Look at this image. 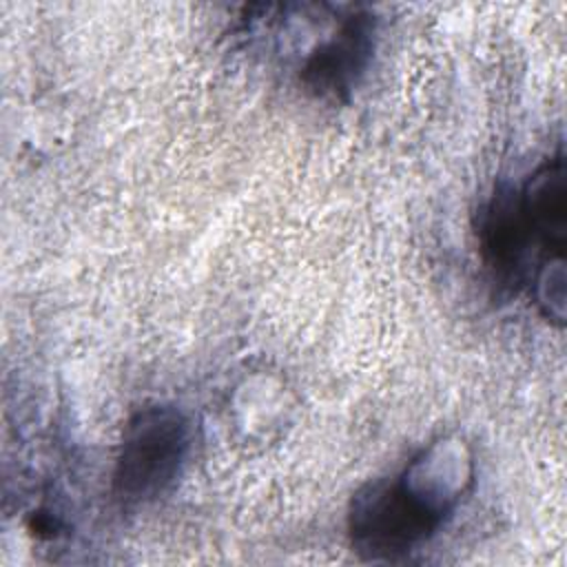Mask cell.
Listing matches in <instances>:
<instances>
[{"label":"cell","mask_w":567,"mask_h":567,"mask_svg":"<svg viewBox=\"0 0 567 567\" xmlns=\"http://www.w3.org/2000/svg\"><path fill=\"white\" fill-rule=\"evenodd\" d=\"M374 49V18L350 13L301 64V82L319 97H346L365 71Z\"/></svg>","instance_id":"cell-3"},{"label":"cell","mask_w":567,"mask_h":567,"mask_svg":"<svg viewBox=\"0 0 567 567\" xmlns=\"http://www.w3.org/2000/svg\"><path fill=\"white\" fill-rule=\"evenodd\" d=\"M565 284L567 270L563 257L543 259L532 275V290L536 303L540 312L556 323L565 321Z\"/></svg>","instance_id":"cell-6"},{"label":"cell","mask_w":567,"mask_h":567,"mask_svg":"<svg viewBox=\"0 0 567 567\" xmlns=\"http://www.w3.org/2000/svg\"><path fill=\"white\" fill-rule=\"evenodd\" d=\"M478 248L485 266L507 288L525 284L534 237L525 221L518 188L498 186L478 213Z\"/></svg>","instance_id":"cell-4"},{"label":"cell","mask_w":567,"mask_h":567,"mask_svg":"<svg viewBox=\"0 0 567 567\" xmlns=\"http://www.w3.org/2000/svg\"><path fill=\"white\" fill-rule=\"evenodd\" d=\"M190 450L186 414L166 403L137 410L124 425L115 458L113 489L124 503H148L164 494Z\"/></svg>","instance_id":"cell-2"},{"label":"cell","mask_w":567,"mask_h":567,"mask_svg":"<svg viewBox=\"0 0 567 567\" xmlns=\"http://www.w3.org/2000/svg\"><path fill=\"white\" fill-rule=\"evenodd\" d=\"M516 188L534 244L545 255L543 259L563 257L567 237V173L563 151L540 164Z\"/></svg>","instance_id":"cell-5"},{"label":"cell","mask_w":567,"mask_h":567,"mask_svg":"<svg viewBox=\"0 0 567 567\" xmlns=\"http://www.w3.org/2000/svg\"><path fill=\"white\" fill-rule=\"evenodd\" d=\"M474 481L470 447L445 436L421 450L401 474L377 478L352 494V549L374 563L399 560L425 545L454 514Z\"/></svg>","instance_id":"cell-1"}]
</instances>
